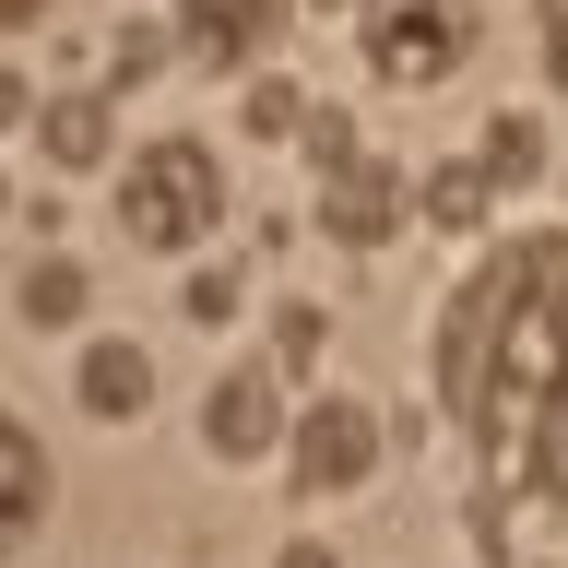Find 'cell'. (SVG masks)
Masks as SVG:
<instances>
[{"label": "cell", "instance_id": "cell-1", "mask_svg": "<svg viewBox=\"0 0 568 568\" xmlns=\"http://www.w3.org/2000/svg\"><path fill=\"white\" fill-rule=\"evenodd\" d=\"M426 390H438L450 438L521 497L532 462L557 450V426H568V225L497 237L486 261L438 296Z\"/></svg>", "mask_w": 568, "mask_h": 568}, {"label": "cell", "instance_id": "cell-2", "mask_svg": "<svg viewBox=\"0 0 568 568\" xmlns=\"http://www.w3.org/2000/svg\"><path fill=\"white\" fill-rule=\"evenodd\" d=\"M106 202H119V237L131 248H202L225 225V154L202 131H154V142L119 154Z\"/></svg>", "mask_w": 568, "mask_h": 568}, {"label": "cell", "instance_id": "cell-3", "mask_svg": "<svg viewBox=\"0 0 568 568\" xmlns=\"http://www.w3.org/2000/svg\"><path fill=\"white\" fill-rule=\"evenodd\" d=\"M474 36H486V24H474V0H355V48H367V71L403 83V95L462 83Z\"/></svg>", "mask_w": 568, "mask_h": 568}, {"label": "cell", "instance_id": "cell-4", "mask_svg": "<svg viewBox=\"0 0 568 568\" xmlns=\"http://www.w3.org/2000/svg\"><path fill=\"white\" fill-rule=\"evenodd\" d=\"M390 462V426L355 403V390H320V403H296V426H284V474H296V497H355L379 486Z\"/></svg>", "mask_w": 568, "mask_h": 568}, {"label": "cell", "instance_id": "cell-5", "mask_svg": "<svg viewBox=\"0 0 568 568\" xmlns=\"http://www.w3.org/2000/svg\"><path fill=\"white\" fill-rule=\"evenodd\" d=\"M284 426H296V403H284L273 367H225V379L202 390V462H284Z\"/></svg>", "mask_w": 568, "mask_h": 568}, {"label": "cell", "instance_id": "cell-6", "mask_svg": "<svg viewBox=\"0 0 568 568\" xmlns=\"http://www.w3.org/2000/svg\"><path fill=\"white\" fill-rule=\"evenodd\" d=\"M403 213H415V190H403V178L379 166V154H332V166H320V237H344V248H390L403 237Z\"/></svg>", "mask_w": 568, "mask_h": 568}, {"label": "cell", "instance_id": "cell-7", "mask_svg": "<svg viewBox=\"0 0 568 568\" xmlns=\"http://www.w3.org/2000/svg\"><path fill=\"white\" fill-rule=\"evenodd\" d=\"M166 36L190 48V71H261V48L284 36V0H166Z\"/></svg>", "mask_w": 568, "mask_h": 568}, {"label": "cell", "instance_id": "cell-8", "mask_svg": "<svg viewBox=\"0 0 568 568\" xmlns=\"http://www.w3.org/2000/svg\"><path fill=\"white\" fill-rule=\"evenodd\" d=\"M48 497H60V462H48V438L0 403V568L48 532Z\"/></svg>", "mask_w": 568, "mask_h": 568}, {"label": "cell", "instance_id": "cell-9", "mask_svg": "<svg viewBox=\"0 0 568 568\" xmlns=\"http://www.w3.org/2000/svg\"><path fill=\"white\" fill-rule=\"evenodd\" d=\"M71 403H83L95 426H142L154 415V355H142L131 332H95V344L71 355Z\"/></svg>", "mask_w": 568, "mask_h": 568}, {"label": "cell", "instance_id": "cell-10", "mask_svg": "<svg viewBox=\"0 0 568 568\" xmlns=\"http://www.w3.org/2000/svg\"><path fill=\"white\" fill-rule=\"evenodd\" d=\"M36 131H48V154H60L71 178L106 166V142H119V119H106V83H83V95H48L36 106Z\"/></svg>", "mask_w": 568, "mask_h": 568}, {"label": "cell", "instance_id": "cell-11", "mask_svg": "<svg viewBox=\"0 0 568 568\" xmlns=\"http://www.w3.org/2000/svg\"><path fill=\"white\" fill-rule=\"evenodd\" d=\"M12 308H24L36 332H71V320H83V261H36V273L12 284Z\"/></svg>", "mask_w": 568, "mask_h": 568}, {"label": "cell", "instance_id": "cell-12", "mask_svg": "<svg viewBox=\"0 0 568 568\" xmlns=\"http://www.w3.org/2000/svg\"><path fill=\"white\" fill-rule=\"evenodd\" d=\"M486 154H474V166H438V190H426V213H438V225H486Z\"/></svg>", "mask_w": 568, "mask_h": 568}, {"label": "cell", "instance_id": "cell-13", "mask_svg": "<svg viewBox=\"0 0 568 568\" xmlns=\"http://www.w3.org/2000/svg\"><path fill=\"white\" fill-rule=\"evenodd\" d=\"M486 166H497V178L532 166V119H497V131H486Z\"/></svg>", "mask_w": 568, "mask_h": 568}, {"label": "cell", "instance_id": "cell-14", "mask_svg": "<svg viewBox=\"0 0 568 568\" xmlns=\"http://www.w3.org/2000/svg\"><path fill=\"white\" fill-rule=\"evenodd\" d=\"M12 119H36V95L12 83V71H0V131H12Z\"/></svg>", "mask_w": 568, "mask_h": 568}, {"label": "cell", "instance_id": "cell-15", "mask_svg": "<svg viewBox=\"0 0 568 568\" xmlns=\"http://www.w3.org/2000/svg\"><path fill=\"white\" fill-rule=\"evenodd\" d=\"M273 568H332V545H308V532H296V545H284Z\"/></svg>", "mask_w": 568, "mask_h": 568}, {"label": "cell", "instance_id": "cell-16", "mask_svg": "<svg viewBox=\"0 0 568 568\" xmlns=\"http://www.w3.org/2000/svg\"><path fill=\"white\" fill-rule=\"evenodd\" d=\"M545 60H557V83H568V12H545Z\"/></svg>", "mask_w": 568, "mask_h": 568}, {"label": "cell", "instance_id": "cell-17", "mask_svg": "<svg viewBox=\"0 0 568 568\" xmlns=\"http://www.w3.org/2000/svg\"><path fill=\"white\" fill-rule=\"evenodd\" d=\"M36 12H48V0H0V36H24V24H36Z\"/></svg>", "mask_w": 568, "mask_h": 568}, {"label": "cell", "instance_id": "cell-18", "mask_svg": "<svg viewBox=\"0 0 568 568\" xmlns=\"http://www.w3.org/2000/svg\"><path fill=\"white\" fill-rule=\"evenodd\" d=\"M0 213H12V178H0Z\"/></svg>", "mask_w": 568, "mask_h": 568}]
</instances>
